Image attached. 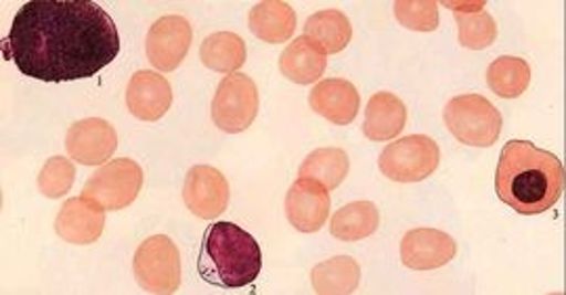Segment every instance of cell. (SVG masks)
<instances>
[{
  "label": "cell",
  "mask_w": 566,
  "mask_h": 295,
  "mask_svg": "<svg viewBox=\"0 0 566 295\" xmlns=\"http://www.w3.org/2000/svg\"><path fill=\"white\" fill-rule=\"evenodd\" d=\"M2 46L23 76L60 84L105 70L120 53V34L97 2L32 0L18 11Z\"/></svg>",
  "instance_id": "cell-1"
},
{
  "label": "cell",
  "mask_w": 566,
  "mask_h": 295,
  "mask_svg": "<svg viewBox=\"0 0 566 295\" xmlns=\"http://www.w3.org/2000/svg\"><path fill=\"white\" fill-rule=\"evenodd\" d=\"M455 11L460 44L470 51H483L497 39V23L485 11V2H443Z\"/></svg>",
  "instance_id": "cell-20"
},
{
  "label": "cell",
  "mask_w": 566,
  "mask_h": 295,
  "mask_svg": "<svg viewBox=\"0 0 566 295\" xmlns=\"http://www.w3.org/2000/svg\"><path fill=\"white\" fill-rule=\"evenodd\" d=\"M259 88L245 74H227L212 98V122L229 135L248 130L259 116Z\"/></svg>",
  "instance_id": "cell-8"
},
{
  "label": "cell",
  "mask_w": 566,
  "mask_h": 295,
  "mask_svg": "<svg viewBox=\"0 0 566 295\" xmlns=\"http://www.w3.org/2000/svg\"><path fill=\"white\" fill-rule=\"evenodd\" d=\"M105 229V210L86 197L67 199L55 218V233L74 245L95 243Z\"/></svg>",
  "instance_id": "cell-15"
},
{
  "label": "cell",
  "mask_w": 566,
  "mask_h": 295,
  "mask_svg": "<svg viewBox=\"0 0 566 295\" xmlns=\"http://www.w3.org/2000/svg\"><path fill=\"white\" fill-rule=\"evenodd\" d=\"M361 268L350 256H336L317 264L311 273L313 289L322 295H348L359 287Z\"/></svg>",
  "instance_id": "cell-21"
},
{
  "label": "cell",
  "mask_w": 566,
  "mask_h": 295,
  "mask_svg": "<svg viewBox=\"0 0 566 295\" xmlns=\"http://www.w3.org/2000/svg\"><path fill=\"white\" fill-rule=\"evenodd\" d=\"M311 109L322 118L346 126L359 114L361 97L353 82L343 78L319 80L311 95H308Z\"/></svg>",
  "instance_id": "cell-16"
},
{
  "label": "cell",
  "mask_w": 566,
  "mask_h": 295,
  "mask_svg": "<svg viewBox=\"0 0 566 295\" xmlns=\"http://www.w3.org/2000/svg\"><path fill=\"white\" fill-rule=\"evenodd\" d=\"M439 164L441 149L426 135H411L390 143L378 159L380 172L392 182L401 185L422 182L430 175H434Z\"/></svg>",
  "instance_id": "cell-6"
},
{
  "label": "cell",
  "mask_w": 566,
  "mask_h": 295,
  "mask_svg": "<svg viewBox=\"0 0 566 295\" xmlns=\"http://www.w3.org/2000/svg\"><path fill=\"white\" fill-rule=\"evenodd\" d=\"M495 191L521 217L544 214L565 193V166L528 140H510L497 164Z\"/></svg>",
  "instance_id": "cell-2"
},
{
  "label": "cell",
  "mask_w": 566,
  "mask_h": 295,
  "mask_svg": "<svg viewBox=\"0 0 566 295\" xmlns=\"http://www.w3.org/2000/svg\"><path fill=\"white\" fill-rule=\"evenodd\" d=\"M231 189L221 170L212 166H193L182 182V201L193 217L214 220L229 206Z\"/></svg>",
  "instance_id": "cell-10"
},
{
  "label": "cell",
  "mask_w": 566,
  "mask_h": 295,
  "mask_svg": "<svg viewBox=\"0 0 566 295\" xmlns=\"http://www.w3.org/2000/svg\"><path fill=\"white\" fill-rule=\"evenodd\" d=\"M446 126L453 137L468 147L486 149L500 135L504 118L500 109L481 95H460L451 98L443 112Z\"/></svg>",
  "instance_id": "cell-4"
},
{
  "label": "cell",
  "mask_w": 566,
  "mask_h": 295,
  "mask_svg": "<svg viewBox=\"0 0 566 295\" xmlns=\"http://www.w3.org/2000/svg\"><path fill=\"white\" fill-rule=\"evenodd\" d=\"M172 105V86L158 72L142 70L126 86V107L142 122H158Z\"/></svg>",
  "instance_id": "cell-14"
},
{
  "label": "cell",
  "mask_w": 566,
  "mask_h": 295,
  "mask_svg": "<svg viewBox=\"0 0 566 295\" xmlns=\"http://www.w3.org/2000/svg\"><path fill=\"white\" fill-rule=\"evenodd\" d=\"M250 32L269 44H282L296 32V13L282 0L259 2L248 15Z\"/></svg>",
  "instance_id": "cell-19"
},
{
  "label": "cell",
  "mask_w": 566,
  "mask_h": 295,
  "mask_svg": "<svg viewBox=\"0 0 566 295\" xmlns=\"http://www.w3.org/2000/svg\"><path fill=\"white\" fill-rule=\"evenodd\" d=\"M143 187V168L133 159H112L86 180L82 197L102 206L105 212L128 208Z\"/></svg>",
  "instance_id": "cell-7"
},
{
  "label": "cell",
  "mask_w": 566,
  "mask_h": 295,
  "mask_svg": "<svg viewBox=\"0 0 566 295\" xmlns=\"http://www.w3.org/2000/svg\"><path fill=\"white\" fill-rule=\"evenodd\" d=\"M65 149L76 164L103 166L118 149V133L107 119L84 118L70 126Z\"/></svg>",
  "instance_id": "cell-11"
},
{
  "label": "cell",
  "mask_w": 566,
  "mask_h": 295,
  "mask_svg": "<svg viewBox=\"0 0 566 295\" xmlns=\"http://www.w3.org/2000/svg\"><path fill=\"white\" fill-rule=\"evenodd\" d=\"M405 124H407V107L397 95L380 91L369 98L364 119L365 137L369 140H376V143L392 140L403 133Z\"/></svg>",
  "instance_id": "cell-17"
},
{
  "label": "cell",
  "mask_w": 566,
  "mask_h": 295,
  "mask_svg": "<svg viewBox=\"0 0 566 295\" xmlns=\"http://www.w3.org/2000/svg\"><path fill=\"white\" fill-rule=\"evenodd\" d=\"M304 36L319 44L325 55H336V53H343L348 46V42L353 39V28L343 11L325 9L306 20Z\"/></svg>",
  "instance_id": "cell-22"
},
{
  "label": "cell",
  "mask_w": 566,
  "mask_h": 295,
  "mask_svg": "<svg viewBox=\"0 0 566 295\" xmlns=\"http://www.w3.org/2000/svg\"><path fill=\"white\" fill-rule=\"evenodd\" d=\"M458 254L453 236L437 229H413L401 241V260L411 271H434Z\"/></svg>",
  "instance_id": "cell-13"
},
{
  "label": "cell",
  "mask_w": 566,
  "mask_h": 295,
  "mask_svg": "<svg viewBox=\"0 0 566 295\" xmlns=\"http://www.w3.org/2000/svg\"><path fill=\"white\" fill-rule=\"evenodd\" d=\"M350 161L344 149L338 147H324L308 154L298 170V178H311L324 185L327 191L338 189L348 175Z\"/></svg>",
  "instance_id": "cell-25"
},
{
  "label": "cell",
  "mask_w": 566,
  "mask_h": 295,
  "mask_svg": "<svg viewBox=\"0 0 566 295\" xmlns=\"http://www.w3.org/2000/svg\"><path fill=\"white\" fill-rule=\"evenodd\" d=\"M332 199L324 185L311 178H298L285 196V214L301 233H317L329 218Z\"/></svg>",
  "instance_id": "cell-12"
},
{
  "label": "cell",
  "mask_w": 566,
  "mask_h": 295,
  "mask_svg": "<svg viewBox=\"0 0 566 295\" xmlns=\"http://www.w3.org/2000/svg\"><path fill=\"white\" fill-rule=\"evenodd\" d=\"M263 271V252L256 239L233 222H214L203 233L198 273L208 285L240 289Z\"/></svg>",
  "instance_id": "cell-3"
},
{
  "label": "cell",
  "mask_w": 566,
  "mask_h": 295,
  "mask_svg": "<svg viewBox=\"0 0 566 295\" xmlns=\"http://www.w3.org/2000/svg\"><path fill=\"white\" fill-rule=\"evenodd\" d=\"M245 42L235 32L210 34L200 46V60L203 65L219 74H235L245 63Z\"/></svg>",
  "instance_id": "cell-23"
},
{
  "label": "cell",
  "mask_w": 566,
  "mask_h": 295,
  "mask_svg": "<svg viewBox=\"0 0 566 295\" xmlns=\"http://www.w3.org/2000/svg\"><path fill=\"white\" fill-rule=\"evenodd\" d=\"M489 88L502 98H518L531 84V67L521 57H500L486 70Z\"/></svg>",
  "instance_id": "cell-26"
},
{
  "label": "cell",
  "mask_w": 566,
  "mask_h": 295,
  "mask_svg": "<svg viewBox=\"0 0 566 295\" xmlns=\"http://www.w3.org/2000/svg\"><path fill=\"white\" fill-rule=\"evenodd\" d=\"M395 18L413 32H434L439 28V4L434 0H399Z\"/></svg>",
  "instance_id": "cell-27"
},
{
  "label": "cell",
  "mask_w": 566,
  "mask_h": 295,
  "mask_svg": "<svg viewBox=\"0 0 566 295\" xmlns=\"http://www.w3.org/2000/svg\"><path fill=\"white\" fill-rule=\"evenodd\" d=\"M133 273L147 294H175L181 287V254L170 236L145 239L135 260Z\"/></svg>",
  "instance_id": "cell-5"
},
{
  "label": "cell",
  "mask_w": 566,
  "mask_h": 295,
  "mask_svg": "<svg viewBox=\"0 0 566 295\" xmlns=\"http://www.w3.org/2000/svg\"><path fill=\"white\" fill-rule=\"evenodd\" d=\"M327 55L319 44L313 40L301 36L292 40L287 49H283L280 57V70L283 76L294 84H317L325 74Z\"/></svg>",
  "instance_id": "cell-18"
},
{
  "label": "cell",
  "mask_w": 566,
  "mask_h": 295,
  "mask_svg": "<svg viewBox=\"0 0 566 295\" xmlns=\"http://www.w3.org/2000/svg\"><path fill=\"white\" fill-rule=\"evenodd\" d=\"M380 226V212L371 201H355L340 208L329 222L332 235L340 241H361Z\"/></svg>",
  "instance_id": "cell-24"
},
{
  "label": "cell",
  "mask_w": 566,
  "mask_h": 295,
  "mask_svg": "<svg viewBox=\"0 0 566 295\" xmlns=\"http://www.w3.org/2000/svg\"><path fill=\"white\" fill-rule=\"evenodd\" d=\"M193 40L189 21L181 15H166L156 21L145 40L147 60L158 72H175L181 65Z\"/></svg>",
  "instance_id": "cell-9"
},
{
  "label": "cell",
  "mask_w": 566,
  "mask_h": 295,
  "mask_svg": "<svg viewBox=\"0 0 566 295\" xmlns=\"http://www.w3.org/2000/svg\"><path fill=\"white\" fill-rule=\"evenodd\" d=\"M74 178H76V166L63 156H55L42 166L39 189L42 196L49 199H61L72 191Z\"/></svg>",
  "instance_id": "cell-28"
}]
</instances>
